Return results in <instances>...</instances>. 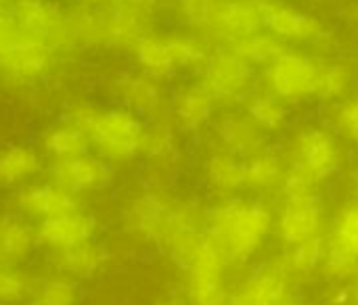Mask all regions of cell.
Instances as JSON below:
<instances>
[{"label":"cell","mask_w":358,"mask_h":305,"mask_svg":"<svg viewBox=\"0 0 358 305\" xmlns=\"http://www.w3.org/2000/svg\"><path fill=\"white\" fill-rule=\"evenodd\" d=\"M231 266L254 262L275 235V211L262 197H218L203 222Z\"/></svg>","instance_id":"6da1fadb"},{"label":"cell","mask_w":358,"mask_h":305,"mask_svg":"<svg viewBox=\"0 0 358 305\" xmlns=\"http://www.w3.org/2000/svg\"><path fill=\"white\" fill-rule=\"evenodd\" d=\"M275 211V239L279 258L298 274L321 270L327 247V214L319 193H281Z\"/></svg>","instance_id":"7a4b0ae2"},{"label":"cell","mask_w":358,"mask_h":305,"mask_svg":"<svg viewBox=\"0 0 358 305\" xmlns=\"http://www.w3.org/2000/svg\"><path fill=\"white\" fill-rule=\"evenodd\" d=\"M203 222V209L164 186L141 191L124 211V228L134 241L166 251L182 237L201 230Z\"/></svg>","instance_id":"3957f363"},{"label":"cell","mask_w":358,"mask_h":305,"mask_svg":"<svg viewBox=\"0 0 358 305\" xmlns=\"http://www.w3.org/2000/svg\"><path fill=\"white\" fill-rule=\"evenodd\" d=\"M65 119L84 132L90 151L111 165L128 163L141 155L145 124L128 109L99 107L92 103H76L67 109Z\"/></svg>","instance_id":"277c9868"},{"label":"cell","mask_w":358,"mask_h":305,"mask_svg":"<svg viewBox=\"0 0 358 305\" xmlns=\"http://www.w3.org/2000/svg\"><path fill=\"white\" fill-rule=\"evenodd\" d=\"M182 270L185 302L189 305H222L229 299L227 270L229 260L208 235L206 226L182 237L168 249Z\"/></svg>","instance_id":"5b68a950"},{"label":"cell","mask_w":358,"mask_h":305,"mask_svg":"<svg viewBox=\"0 0 358 305\" xmlns=\"http://www.w3.org/2000/svg\"><path fill=\"white\" fill-rule=\"evenodd\" d=\"M342 163L340 136L325 126H306L292 140L281 193H319L323 184L340 174Z\"/></svg>","instance_id":"8992f818"},{"label":"cell","mask_w":358,"mask_h":305,"mask_svg":"<svg viewBox=\"0 0 358 305\" xmlns=\"http://www.w3.org/2000/svg\"><path fill=\"white\" fill-rule=\"evenodd\" d=\"M331 61L300 52H283L264 69V84L271 94L283 103H304L308 98H321L325 90V77Z\"/></svg>","instance_id":"52a82bcc"},{"label":"cell","mask_w":358,"mask_h":305,"mask_svg":"<svg viewBox=\"0 0 358 305\" xmlns=\"http://www.w3.org/2000/svg\"><path fill=\"white\" fill-rule=\"evenodd\" d=\"M52 57V42L44 36L23 29L13 17L0 15V73L17 80L31 82L40 77Z\"/></svg>","instance_id":"ba28073f"},{"label":"cell","mask_w":358,"mask_h":305,"mask_svg":"<svg viewBox=\"0 0 358 305\" xmlns=\"http://www.w3.org/2000/svg\"><path fill=\"white\" fill-rule=\"evenodd\" d=\"M134 52L141 71L155 80H168L180 73L182 69L203 67V63L210 57L208 46L203 42L180 36H147L136 44Z\"/></svg>","instance_id":"9c48e42d"},{"label":"cell","mask_w":358,"mask_h":305,"mask_svg":"<svg viewBox=\"0 0 358 305\" xmlns=\"http://www.w3.org/2000/svg\"><path fill=\"white\" fill-rule=\"evenodd\" d=\"M298 274L281 260L258 262L229 291L231 305H283L294 299Z\"/></svg>","instance_id":"30bf717a"},{"label":"cell","mask_w":358,"mask_h":305,"mask_svg":"<svg viewBox=\"0 0 358 305\" xmlns=\"http://www.w3.org/2000/svg\"><path fill=\"white\" fill-rule=\"evenodd\" d=\"M321 272L334 285H344L358 272V199L344 203L329 218Z\"/></svg>","instance_id":"8fae6325"},{"label":"cell","mask_w":358,"mask_h":305,"mask_svg":"<svg viewBox=\"0 0 358 305\" xmlns=\"http://www.w3.org/2000/svg\"><path fill=\"white\" fill-rule=\"evenodd\" d=\"M13 207L19 216L27 218L34 224H40L44 220L84 209V199L61 186L59 182L44 178L17 188L13 195Z\"/></svg>","instance_id":"7c38bea8"},{"label":"cell","mask_w":358,"mask_h":305,"mask_svg":"<svg viewBox=\"0 0 358 305\" xmlns=\"http://www.w3.org/2000/svg\"><path fill=\"white\" fill-rule=\"evenodd\" d=\"M201 84L216 101H245L254 84V67L239 59L233 50L210 54L201 67Z\"/></svg>","instance_id":"4fadbf2b"},{"label":"cell","mask_w":358,"mask_h":305,"mask_svg":"<svg viewBox=\"0 0 358 305\" xmlns=\"http://www.w3.org/2000/svg\"><path fill=\"white\" fill-rule=\"evenodd\" d=\"M262 23L281 40H302L315 46H327L334 38L327 25L317 17L302 13L281 0H258Z\"/></svg>","instance_id":"5bb4252c"},{"label":"cell","mask_w":358,"mask_h":305,"mask_svg":"<svg viewBox=\"0 0 358 305\" xmlns=\"http://www.w3.org/2000/svg\"><path fill=\"white\" fill-rule=\"evenodd\" d=\"M48 178L84 199L86 195L103 191L113 180V165L94 153H86L67 161L50 163Z\"/></svg>","instance_id":"9a60e30c"},{"label":"cell","mask_w":358,"mask_h":305,"mask_svg":"<svg viewBox=\"0 0 358 305\" xmlns=\"http://www.w3.org/2000/svg\"><path fill=\"white\" fill-rule=\"evenodd\" d=\"M96 232H99V222L86 207L36 224L38 247L48 255L92 241L96 239Z\"/></svg>","instance_id":"2e32d148"},{"label":"cell","mask_w":358,"mask_h":305,"mask_svg":"<svg viewBox=\"0 0 358 305\" xmlns=\"http://www.w3.org/2000/svg\"><path fill=\"white\" fill-rule=\"evenodd\" d=\"M203 25L231 44L254 36L262 25L258 0H216L208 10Z\"/></svg>","instance_id":"e0dca14e"},{"label":"cell","mask_w":358,"mask_h":305,"mask_svg":"<svg viewBox=\"0 0 358 305\" xmlns=\"http://www.w3.org/2000/svg\"><path fill=\"white\" fill-rule=\"evenodd\" d=\"M48 260L55 272H61L82 283V281H92L107 270L111 262V251L107 249L105 243H101L99 239H92L76 247H69L65 251L52 253L48 255Z\"/></svg>","instance_id":"ac0fdd59"},{"label":"cell","mask_w":358,"mask_h":305,"mask_svg":"<svg viewBox=\"0 0 358 305\" xmlns=\"http://www.w3.org/2000/svg\"><path fill=\"white\" fill-rule=\"evenodd\" d=\"M216 98L208 92V88L199 84L182 86L174 92L170 103V115L174 128L187 134L199 132L203 126H208L216 111Z\"/></svg>","instance_id":"d6986e66"},{"label":"cell","mask_w":358,"mask_h":305,"mask_svg":"<svg viewBox=\"0 0 358 305\" xmlns=\"http://www.w3.org/2000/svg\"><path fill=\"white\" fill-rule=\"evenodd\" d=\"M113 96L120 107L138 117H155L164 107V92L159 80L138 71L122 75L113 86Z\"/></svg>","instance_id":"ffe728a7"},{"label":"cell","mask_w":358,"mask_h":305,"mask_svg":"<svg viewBox=\"0 0 358 305\" xmlns=\"http://www.w3.org/2000/svg\"><path fill=\"white\" fill-rule=\"evenodd\" d=\"M201 172L206 184L218 197H233L245 188V159L227 149L214 147L210 153H206Z\"/></svg>","instance_id":"44dd1931"},{"label":"cell","mask_w":358,"mask_h":305,"mask_svg":"<svg viewBox=\"0 0 358 305\" xmlns=\"http://www.w3.org/2000/svg\"><path fill=\"white\" fill-rule=\"evenodd\" d=\"M36 224L17 211L0 214V258L2 264L25 266L38 251Z\"/></svg>","instance_id":"7402d4cb"},{"label":"cell","mask_w":358,"mask_h":305,"mask_svg":"<svg viewBox=\"0 0 358 305\" xmlns=\"http://www.w3.org/2000/svg\"><path fill=\"white\" fill-rule=\"evenodd\" d=\"M216 147L227 149L241 159H248L266 149V134L260 132L245 113H229L216 124Z\"/></svg>","instance_id":"603a6c76"},{"label":"cell","mask_w":358,"mask_h":305,"mask_svg":"<svg viewBox=\"0 0 358 305\" xmlns=\"http://www.w3.org/2000/svg\"><path fill=\"white\" fill-rule=\"evenodd\" d=\"M42 172V155L27 144H6L0 149V188L17 191Z\"/></svg>","instance_id":"cb8c5ba5"},{"label":"cell","mask_w":358,"mask_h":305,"mask_svg":"<svg viewBox=\"0 0 358 305\" xmlns=\"http://www.w3.org/2000/svg\"><path fill=\"white\" fill-rule=\"evenodd\" d=\"M141 155L155 172H170L180 155L174 124L166 119H153L149 126H145Z\"/></svg>","instance_id":"d4e9b609"},{"label":"cell","mask_w":358,"mask_h":305,"mask_svg":"<svg viewBox=\"0 0 358 305\" xmlns=\"http://www.w3.org/2000/svg\"><path fill=\"white\" fill-rule=\"evenodd\" d=\"M285 174H287L285 159L266 147L245 159V191L258 197L273 193L277 188L281 191Z\"/></svg>","instance_id":"484cf974"},{"label":"cell","mask_w":358,"mask_h":305,"mask_svg":"<svg viewBox=\"0 0 358 305\" xmlns=\"http://www.w3.org/2000/svg\"><path fill=\"white\" fill-rule=\"evenodd\" d=\"M42 151L46 153V157L50 159V163L55 161H67L90 151L88 138L84 136V132L80 128H76L71 121L63 119L55 126H50L44 136H42Z\"/></svg>","instance_id":"4316f807"},{"label":"cell","mask_w":358,"mask_h":305,"mask_svg":"<svg viewBox=\"0 0 358 305\" xmlns=\"http://www.w3.org/2000/svg\"><path fill=\"white\" fill-rule=\"evenodd\" d=\"M243 103H245V115L264 134H277L289 121V111L285 107L287 103H283L268 90H252Z\"/></svg>","instance_id":"83f0119b"},{"label":"cell","mask_w":358,"mask_h":305,"mask_svg":"<svg viewBox=\"0 0 358 305\" xmlns=\"http://www.w3.org/2000/svg\"><path fill=\"white\" fill-rule=\"evenodd\" d=\"M82 304V289L80 283L61 274L52 272L46 276L36 278L29 305H80Z\"/></svg>","instance_id":"f1b7e54d"},{"label":"cell","mask_w":358,"mask_h":305,"mask_svg":"<svg viewBox=\"0 0 358 305\" xmlns=\"http://www.w3.org/2000/svg\"><path fill=\"white\" fill-rule=\"evenodd\" d=\"M231 50L243 59L248 65L256 67V65H271L275 59H279L283 52H287L285 44L281 38L277 36H262V34H254V36H248L239 42H233L231 44Z\"/></svg>","instance_id":"f546056e"},{"label":"cell","mask_w":358,"mask_h":305,"mask_svg":"<svg viewBox=\"0 0 358 305\" xmlns=\"http://www.w3.org/2000/svg\"><path fill=\"white\" fill-rule=\"evenodd\" d=\"M36 278L23 266H0V305H27Z\"/></svg>","instance_id":"4dcf8cb0"},{"label":"cell","mask_w":358,"mask_h":305,"mask_svg":"<svg viewBox=\"0 0 358 305\" xmlns=\"http://www.w3.org/2000/svg\"><path fill=\"white\" fill-rule=\"evenodd\" d=\"M331 121H334V132L340 138L358 144V94L348 96L340 105H336Z\"/></svg>","instance_id":"1f68e13d"},{"label":"cell","mask_w":358,"mask_h":305,"mask_svg":"<svg viewBox=\"0 0 358 305\" xmlns=\"http://www.w3.org/2000/svg\"><path fill=\"white\" fill-rule=\"evenodd\" d=\"M187 19L191 23H197V25H203L206 17H208V10L210 6L216 2V0H178Z\"/></svg>","instance_id":"d6a6232c"},{"label":"cell","mask_w":358,"mask_h":305,"mask_svg":"<svg viewBox=\"0 0 358 305\" xmlns=\"http://www.w3.org/2000/svg\"><path fill=\"white\" fill-rule=\"evenodd\" d=\"M113 6H120V8H130V10H138V13H147L155 0H111Z\"/></svg>","instance_id":"836d02e7"},{"label":"cell","mask_w":358,"mask_h":305,"mask_svg":"<svg viewBox=\"0 0 358 305\" xmlns=\"http://www.w3.org/2000/svg\"><path fill=\"white\" fill-rule=\"evenodd\" d=\"M344 291L348 305H358V272L344 283Z\"/></svg>","instance_id":"e575fe53"},{"label":"cell","mask_w":358,"mask_h":305,"mask_svg":"<svg viewBox=\"0 0 358 305\" xmlns=\"http://www.w3.org/2000/svg\"><path fill=\"white\" fill-rule=\"evenodd\" d=\"M153 305H189L185 299H180V297H176V295H170V297H164V299H159L157 304Z\"/></svg>","instance_id":"d590c367"},{"label":"cell","mask_w":358,"mask_h":305,"mask_svg":"<svg viewBox=\"0 0 358 305\" xmlns=\"http://www.w3.org/2000/svg\"><path fill=\"white\" fill-rule=\"evenodd\" d=\"M15 0H0V15H8L13 10Z\"/></svg>","instance_id":"8d00e7d4"},{"label":"cell","mask_w":358,"mask_h":305,"mask_svg":"<svg viewBox=\"0 0 358 305\" xmlns=\"http://www.w3.org/2000/svg\"><path fill=\"white\" fill-rule=\"evenodd\" d=\"M283 305H298V302H296V297H294V299H289V302H285V304Z\"/></svg>","instance_id":"74e56055"},{"label":"cell","mask_w":358,"mask_h":305,"mask_svg":"<svg viewBox=\"0 0 358 305\" xmlns=\"http://www.w3.org/2000/svg\"><path fill=\"white\" fill-rule=\"evenodd\" d=\"M0 266H2V258H0Z\"/></svg>","instance_id":"f35d334b"},{"label":"cell","mask_w":358,"mask_h":305,"mask_svg":"<svg viewBox=\"0 0 358 305\" xmlns=\"http://www.w3.org/2000/svg\"><path fill=\"white\" fill-rule=\"evenodd\" d=\"M344 305H348V304H344Z\"/></svg>","instance_id":"ab89813d"}]
</instances>
